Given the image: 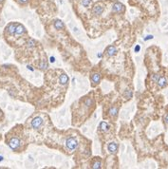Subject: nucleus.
<instances>
[{
	"label": "nucleus",
	"mask_w": 168,
	"mask_h": 169,
	"mask_svg": "<svg viewBox=\"0 0 168 169\" xmlns=\"http://www.w3.org/2000/svg\"><path fill=\"white\" fill-rule=\"evenodd\" d=\"M160 76H159V75H157V74H155V75H153V77H152V80H154V81H156L157 82L158 80H159V78H160Z\"/></svg>",
	"instance_id": "19"
},
{
	"label": "nucleus",
	"mask_w": 168,
	"mask_h": 169,
	"mask_svg": "<svg viewBox=\"0 0 168 169\" xmlns=\"http://www.w3.org/2000/svg\"><path fill=\"white\" fill-rule=\"evenodd\" d=\"M105 52H106V54H107L108 56H113V55H115V54H116V52H117V50H116V48L114 47V46H109V47L106 49Z\"/></svg>",
	"instance_id": "9"
},
{
	"label": "nucleus",
	"mask_w": 168,
	"mask_h": 169,
	"mask_svg": "<svg viewBox=\"0 0 168 169\" xmlns=\"http://www.w3.org/2000/svg\"><path fill=\"white\" fill-rule=\"evenodd\" d=\"M91 2H92V0H83L82 1V5L84 7H88L91 4Z\"/></svg>",
	"instance_id": "16"
},
{
	"label": "nucleus",
	"mask_w": 168,
	"mask_h": 169,
	"mask_svg": "<svg viewBox=\"0 0 168 169\" xmlns=\"http://www.w3.org/2000/svg\"><path fill=\"white\" fill-rule=\"evenodd\" d=\"M92 167H93V168H101L102 166H101V161H100V160L99 161H97L96 163H94Z\"/></svg>",
	"instance_id": "17"
},
{
	"label": "nucleus",
	"mask_w": 168,
	"mask_h": 169,
	"mask_svg": "<svg viewBox=\"0 0 168 169\" xmlns=\"http://www.w3.org/2000/svg\"><path fill=\"white\" fill-rule=\"evenodd\" d=\"M66 147H68V149L72 151V150H74L75 148L77 147L78 143L73 137H69L66 141Z\"/></svg>",
	"instance_id": "1"
},
{
	"label": "nucleus",
	"mask_w": 168,
	"mask_h": 169,
	"mask_svg": "<svg viewBox=\"0 0 168 169\" xmlns=\"http://www.w3.org/2000/svg\"><path fill=\"white\" fill-rule=\"evenodd\" d=\"M64 27H65V25H64V23L61 21V20H55L54 21V28L56 29V30H62V29H64Z\"/></svg>",
	"instance_id": "11"
},
{
	"label": "nucleus",
	"mask_w": 168,
	"mask_h": 169,
	"mask_svg": "<svg viewBox=\"0 0 168 169\" xmlns=\"http://www.w3.org/2000/svg\"><path fill=\"white\" fill-rule=\"evenodd\" d=\"M59 82H60V84H62V85H66V84L69 82V77H68V75L61 74L60 77H59Z\"/></svg>",
	"instance_id": "12"
},
{
	"label": "nucleus",
	"mask_w": 168,
	"mask_h": 169,
	"mask_svg": "<svg viewBox=\"0 0 168 169\" xmlns=\"http://www.w3.org/2000/svg\"><path fill=\"white\" fill-rule=\"evenodd\" d=\"M107 149L110 153H116L118 151V144H116V143H110V144H108Z\"/></svg>",
	"instance_id": "8"
},
{
	"label": "nucleus",
	"mask_w": 168,
	"mask_h": 169,
	"mask_svg": "<svg viewBox=\"0 0 168 169\" xmlns=\"http://www.w3.org/2000/svg\"><path fill=\"white\" fill-rule=\"evenodd\" d=\"M139 50H140V47H139V46H138V47H137V48H136V49H135V50H136V51H138Z\"/></svg>",
	"instance_id": "24"
},
{
	"label": "nucleus",
	"mask_w": 168,
	"mask_h": 169,
	"mask_svg": "<svg viewBox=\"0 0 168 169\" xmlns=\"http://www.w3.org/2000/svg\"><path fill=\"white\" fill-rule=\"evenodd\" d=\"M157 83L160 87H164L166 86V84H167V81H166V79L164 77H160L159 80L157 81Z\"/></svg>",
	"instance_id": "13"
},
{
	"label": "nucleus",
	"mask_w": 168,
	"mask_h": 169,
	"mask_svg": "<svg viewBox=\"0 0 168 169\" xmlns=\"http://www.w3.org/2000/svg\"><path fill=\"white\" fill-rule=\"evenodd\" d=\"M25 32V28L24 26L21 25V24H17L16 28H15V34H22Z\"/></svg>",
	"instance_id": "10"
},
{
	"label": "nucleus",
	"mask_w": 168,
	"mask_h": 169,
	"mask_svg": "<svg viewBox=\"0 0 168 169\" xmlns=\"http://www.w3.org/2000/svg\"><path fill=\"white\" fill-rule=\"evenodd\" d=\"M20 144H21V143H20V140L18 138H11L9 141V146L11 147L12 150L18 149Z\"/></svg>",
	"instance_id": "2"
},
{
	"label": "nucleus",
	"mask_w": 168,
	"mask_h": 169,
	"mask_svg": "<svg viewBox=\"0 0 168 169\" xmlns=\"http://www.w3.org/2000/svg\"><path fill=\"white\" fill-rule=\"evenodd\" d=\"M124 10V6L120 2H116L112 7V11L113 12H122Z\"/></svg>",
	"instance_id": "4"
},
{
	"label": "nucleus",
	"mask_w": 168,
	"mask_h": 169,
	"mask_svg": "<svg viewBox=\"0 0 168 169\" xmlns=\"http://www.w3.org/2000/svg\"><path fill=\"white\" fill-rule=\"evenodd\" d=\"M109 113H110V115H111V116H113V117L117 116V113H118V108L112 107L110 110H109Z\"/></svg>",
	"instance_id": "15"
},
{
	"label": "nucleus",
	"mask_w": 168,
	"mask_h": 169,
	"mask_svg": "<svg viewBox=\"0 0 168 169\" xmlns=\"http://www.w3.org/2000/svg\"><path fill=\"white\" fill-rule=\"evenodd\" d=\"M20 3H22V4H24V3H27L28 2V0H19Z\"/></svg>",
	"instance_id": "23"
},
{
	"label": "nucleus",
	"mask_w": 168,
	"mask_h": 169,
	"mask_svg": "<svg viewBox=\"0 0 168 169\" xmlns=\"http://www.w3.org/2000/svg\"><path fill=\"white\" fill-rule=\"evenodd\" d=\"M164 121H165V123L168 125V115H166V116L164 117Z\"/></svg>",
	"instance_id": "22"
},
{
	"label": "nucleus",
	"mask_w": 168,
	"mask_h": 169,
	"mask_svg": "<svg viewBox=\"0 0 168 169\" xmlns=\"http://www.w3.org/2000/svg\"><path fill=\"white\" fill-rule=\"evenodd\" d=\"M108 128H109V126H108V125L106 124V123L103 122L100 124V129L102 131H107Z\"/></svg>",
	"instance_id": "14"
},
{
	"label": "nucleus",
	"mask_w": 168,
	"mask_h": 169,
	"mask_svg": "<svg viewBox=\"0 0 168 169\" xmlns=\"http://www.w3.org/2000/svg\"><path fill=\"white\" fill-rule=\"evenodd\" d=\"M33 46H34V41H33L32 39L29 40V42H28V47H29V48H32Z\"/></svg>",
	"instance_id": "18"
},
{
	"label": "nucleus",
	"mask_w": 168,
	"mask_h": 169,
	"mask_svg": "<svg viewBox=\"0 0 168 169\" xmlns=\"http://www.w3.org/2000/svg\"><path fill=\"white\" fill-rule=\"evenodd\" d=\"M1 1H2V0H0V2H1Z\"/></svg>",
	"instance_id": "26"
},
{
	"label": "nucleus",
	"mask_w": 168,
	"mask_h": 169,
	"mask_svg": "<svg viewBox=\"0 0 168 169\" xmlns=\"http://www.w3.org/2000/svg\"><path fill=\"white\" fill-rule=\"evenodd\" d=\"M126 95H127V98H130L132 96V92L130 91V90H127L126 91Z\"/></svg>",
	"instance_id": "20"
},
{
	"label": "nucleus",
	"mask_w": 168,
	"mask_h": 169,
	"mask_svg": "<svg viewBox=\"0 0 168 169\" xmlns=\"http://www.w3.org/2000/svg\"><path fill=\"white\" fill-rule=\"evenodd\" d=\"M2 160H3V157H2V156H0V161H2Z\"/></svg>",
	"instance_id": "25"
},
{
	"label": "nucleus",
	"mask_w": 168,
	"mask_h": 169,
	"mask_svg": "<svg viewBox=\"0 0 168 169\" xmlns=\"http://www.w3.org/2000/svg\"><path fill=\"white\" fill-rule=\"evenodd\" d=\"M16 23H11V24H9L7 26V31L9 32V34H14L15 33V28H16Z\"/></svg>",
	"instance_id": "7"
},
{
	"label": "nucleus",
	"mask_w": 168,
	"mask_h": 169,
	"mask_svg": "<svg viewBox=\"0 0 168 169\" xmlns=\"http://www.w3.org/2000/svg\"><path fill=\"white\" fill-rule=\"evenodd\" d=\"M152 38H153V36H152V35H148V36H146L145 40H149V39H152Z\"/></svg>",
	"instance_id": "21"
},
{
	"label": "nucleus",
	"mask_w": 168,
	"mask_h": 169,
	"mask_svg": "<svg viewBox=\"0 0 168 169\" xmlns=\"http://www.w3.org/2000/svg\"><path fill=\"white\" fill-rule=\"evenodd\" d=\"M91 83L93 86H96L98 84L100 83V81H101V75L98 74V73H93V74L91 75Z\"/></svg>",
	"instance_id": "6"
},
{
	"label": "nucleus",
	"mask_w": 168,
	"mask_h": 169,
	"mask_svg": "<svg viewBox=\"0 0 168 169\" xmlns=\"http://www.w3.org/2000/svg\"><path fill=\"white\" fill-rule=\"evenodd\" d=\"M43 119H42L41 117H35V118H33V120L31 121V126H32L33 128H35V129H37V128H39L40 126H41L42 125H43Z\"/></svg>",
	"instance_id": "3"
},
{
	"label": "nucleus",
	"mask_w": 168,
	"mask_h": 169,
	"mask_svg": "<svg viewBox=\"0 0 168 169\" xmlns=\"http://www.w3.org/2000/svg\"><path fill=\"white\" fill-rule=\"evenodd\" d=\"M104 11V7L100 4H97L93 7V10H92V12H93L95 15H101L102 12Z\"/></svg>",
	"instance_id": "5"
}]
</instances>
